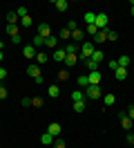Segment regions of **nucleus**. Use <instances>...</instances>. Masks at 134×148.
Instances as JSON below:
<instances>
[{
  "instance_id": "f257e3e1",
  "label": "nucleus",
  "mask_w": 134,
  "mask_h": 148,
  "mask_svg": "<svg viewBox=\"0 0 134 148\" xmlns=\"http://www.w3.org/2000/svg\"><path fill=\"white\" fill-rule=\"evenodd\" d=\"M27 74H29V76H34L36 83H43V72H40V65L29 63V67H27Z\"/></svg>"
},
{
  "instance_id": "f03ea898",
  "label": "nucleus",
  "mask_w": 134,
  "mask_h": 148,
  "mask_svg": "<svg viewBox=\"0 0 134 148\" xmlns=\"http://www.w3.org/2000/svg\"><path fill=\"white\" fill-rule=\"evenodd\" d=\"M94 52H96L94 43H83V47H80V56H83V58H92Z\"/></svg>"
},
{
  "instance_id": "7ed1b4c3",
  "label": "nucleus",
  "mask_w": 134,
  "mask_h": 148,
  "mask_svg": "<svg viewBox=\"0 0 134 148\" xmlns=\"http://www.w3.org/2000/svg\"><path fill=\"white\" fill-rule=\"evenodd\" d=\"M107 23H110L107 14H103V11H101V14H96V23H94V25H96L98 29H107Z\"/></svg>"
},
{
  "instance_id": "20e7f679",
  "label": "nucleus",
  "mask_w": 134,
  "mask_h": 148,
  "mask_svg": "<svg viewBox=\"0 0 134 148\" xmlns=\"http://www.w3.org/2000/svg\"><path fill=\"white\" fill-rule=\"evenodd\" d=\"M85 94H87L89 99H98V97H101V85H87V88H85Z\"/></svg>"
},
{
  "instance_id": "39448f33",
  "label": "nucleus",
  "mask_w": 134,
  "mask_h": 148,
  "mask_svg": "<svg viewBox=\"0 0 134 148\" xmlns=\"http://www.w3.org/2000/svg\"><path fill=\"white\" fill-rule=\"evenodd\" d=\"M52 58H54V61H58V63H65V58H67V54H65V47H56Z\"/></svg>"
},
{
  "instance_id": "423d86ee",
  "label": "nucleus",
  "mask_w": 134,
  "mask_h": 148,
  "mask_svg": "<svg viewBox=\"0 0 134 148\" xmlns=\"http://www.w3.org/2000/svg\"><path fill=\"white\" fill-rule=\"evenodd\" d=\"M101 76H103V74L98 72V70L89 72V74H87V79H89V85H101Z\"/></svg>"
},
{
  "instance_id": "0eeeda50",
  "label": "nucleus",
  "mask_w": 134,
  "mask_h": 148,
  "mask_svg": "<svg viewBox=\"0 0 134 148\" xmlns=\"http://www.w3.org/2000/svg\"><path fill=\"white\" fill-rule=\"evenodd\" d=\"M38 36H43V38H49V36H52V27H49L47 23L38 25Z\"/></svg>"
},
{
  "instance_id": "6e6552de",
  "label": "nucleus",
  "mask_w": 134,
  "mask_h": 148,
  "mask_svg": "<svg viewBox=\"0 0 134 148\" xmlns=\"http://www.w3.org/2000/svg\"><path fill=\"white\" fill-rule=\"evenodd\" d=\"M22 54H25V58H36L38 49H36L34 45H25V47H22Z\"/></svg>"
},
{
  "instance_id": "1a4fd4ad",
  "label": "nucleus",
  "mask_w": 134,
  "mask_h": 148,
  "mask_svg": "<svg viewBox=\"0 0 134 148\" xmlns=\"http://www.w3.org/2000/svg\"><path fill=\"white\" fill-rule=\"evenodd\" d=\"M118 119H121V126H123L125 130H132V123H134V121L130 119L127 114H123V112H121V114H118Z\"/></svg>"
},
{
  "instance_id": "9d476101",
  "label": "nucleus",
  "mask_w": 134,
  "mask_h": 148,
  "mask_svg": "<svg viewBox=\"0 0 134 148\" xmlns=\"http://www.w3.org/2000/svg\"><path fill=\"white\" fill-rule=\"evenodd\" d=\"M45 47H49V49H56L58 47V36H49V38H45Z\"/></svg>"
},
{
  "instance_id": "9b49d317",
  "label": "nucleus",
  "mask_w": 134,
  "mask_h": 148,
  "mask_svg": "<svg viewBox=\"0 0 134 148\" xmlns=\"http://www.w3.org/2000/svg\"><path fill=\"white\" fill-rule=\"evenodd\" d=\"M47 132H49L52 137H58V135H61V123H56V121H54V123H49Z\"/></svg>"
},
{
  "instance_id": "f8f14e48",
  "label": "nucleus",
  "mask_w": 134,
  "mask_h": 148,
  "mask_svg": "<svg viewBox=\"0 0 134 148\" xmlns=\"http://www.w3.org/2000/svg\"><path fill=\"white\" fill-rule=\"evenodd\" d=\"M114 76L118 79V81H125V79H127V70H125V67H116V70H114Z\"/></svg>"
},
{
  "instance_id": "ddd939ff",
  "label": "nucleus",
  "mask_w": 134,
  "mask_h": 148,
  "mask_svg": "<svg viewBox=\"0 0 134 148\" xmlns=\"http://www.w3.org/2000/svg\"><path fill=\"white\" fill-rule=\"evenodd\" d=\"M18 27H20V25H16V23H7V34H9L11 38L18 36Z\"/></svg>"
},
{
  "instance_id": "4468645a",
  "label": "nucleus",
  "mask_w": 134,
  "mask_h": 148,
  "mask_svg": "<svg viewBox=\"0 0 134 148\" xmlns=\"http://www.w3.org/2000/svg\"><path fill=\"white\" fill-rule=\"evenodd\" d=\"M71 101L76 103V101H85V92H83V90H74V92H71Z\"/></svg>"
},
{
  "instance_id": "2eb2a0df",
  "label": "nucleus",
  "mask_w": 134,
  "mask_h": 148,
  "mask_svg": "<svg viewBox=\"0 0 134 148\" xmlns=\"http://www.w3.org/2000/svg\"><path fill=\"white\" fill-rule=\"evenodd\" d=\"M107 40V29H101L96 36H94V43H105Z\"/></svg>"
},
{
  "instance_id": "dca6fc26",
  "label": "nucleus",
  "mask_w": 134,
  "mask_h": 148,
  "mask_svg": "<svg viewBox=\"0 0 134 148\" xmlns=\"http://www.w3.org/2000/svg\"><path fill=\"white\" fill-rule=\"evenodd\" d=\"M47 61H49V56L45 54V52H38V54H36V65H45Z\"/></svg>"
},
{
  "instance_id": "f3484780",
  "label": "nucleus",
  "mask_w": 134,
  "mask_h": 148,
  "mask_svg": "<svg viewBox=\"0 0 134 148\" xmlns=\"http://www.w3.org/2000/svg\"><path fill=\"white\" fill-rule=\"evenodd\" d=\"M130 63H132V58H130V56H121V58H118V67H125V70H127V67H130Z\"/></svg>"
},
{
  "instance_id": "a211bd4d",
  "label": "nucleus",
  "mask_w": 134,
  "mask_h": 148,
  "mask_svg": "<svg viewBox=\"0 0 134 148\" xmlns=\"http://www.w3.org/2000/svg\"><path fill=\"white\" fill-rule=\"evenodd\" d=\"M65 63H67V67H71V65L78 63V54H67V58H65Z\"/></svg>"
},
{
  "instance_id": "6ab92c4d",
  "label": "nucleus",
  "mask_w": 134,
  "mask_h": 148,
  "mask_svg": "<svg viewBox=\"0 0 134 148\" xmlns=\"http://www.w3.org/2000/svg\"><path fill=\"white\" fill-rule=\"evenodd\" d=\"M58 38H61V40H71V32H69L67 27H63L61 34H58Z\"/></svg>"
},
{
  "instance_id": "aec40b11",
  "label": "nucleus",
  "mask_w": 134,
  "mask_h": 148,
  "mask_svg": "<svg viewBox=\"0 0 134 148\" xmlns=\"http://www.w3.org/2000/svg\"><path fill=\"white\" fill-rule=\"evenodd\" d=\"M31 45H34L36 49H38V47H43V45H45V38H43V36H38V34H36V36H34V40H31Z\"/></svg>"
},
{
  "instance_id": "412c9836",
  "label": "nucleus",
  "mask_w": 134,
  "mask_h": 148,
  "mask_svg": "<svg viewBox=\"0 0 134 148\" xmlns=\"http://www.w3.org/2000/svg\"><path fill=\"white\" fill-rule=\"evenodd\" d=\"M114 101H116L114 94H105V97H103V103H105L107 108H110V106H114Z\"/></svg>"
},
{
  "instance_id": "4be33fe9",
  "label": "nucleus",
  "mask_w": 134,
  "mask_h": 148,
  "mask_svg": "<svg viewBox=\"0 0 134 148\" xmlns=\"http://www.w3.org/2000/svg\"><path fill=\"white\" fill-rule=\"evenodd\" d=\"M40 141H43L45 146H52V144H54V137H52V135H49V132H45L43 137H40Z\"/></svg>"
},
{
  "instance_id": "5701e85b",
  "label": "nucleus",
  "mask_w": 134,
  "mask_h": 148,
  "mask_svg": "<svg viewBox=\"0 0 134 148\" xmlns=\"http://www.w3.org/2000/svg\"><path fill=\"white\" fill-rule=\"evenodd\" d=\"M54 5H56V9H58V11H67V0H56Z\"/></svg>"
},
{
  "instance_id": "b1692460",
  "label": "nucleus",
  "mask_w": 134,
  "mask_h": 148,
  "mask_svg": "<svg viewBox=\"0 0 134 148\" xmlns=\"http://www.w3.org/2000/svg\"><path fill=\"white\" fill-rule=\"evenodd\" d=\"M85 23H87V25H94V23H96V14L87 11V14H85Z\"/></svg>"
},
{
  "instance_id": "393cba45",
  "label": "nucleus",
  "mask_w": 134,
  "mask_h": 148,
  "mask_svg": "<svg viewBox=\"0 0 134 148\" xmlns=\"http://www.w3.org/2000/svg\"><path fill=\"white\" fill-rule=\"evenodd\" d=\"M49 97H52V99H56V97H58V94H61V90H58V85H49Z\"/></svg>"
},
{
  "instance_id": "a878e982",
  "label": "nucleus",
  "mask_w": 134,
  "mask_h": 148,
  "mask_svg": "<svg viewBox=\"0 0 134 148\" xmlns=\"http://www.w3.org/2000/svg\"><path fill=\"white\" fill-rule=\"evenodd\" d=\"M16 16H18V20H22L25 16H29V14H27V7H18V9H16Z\"/></svg>"
},
{
  "instance_id": "bb28decb",
  "label": "nucleus",
  "mask_w": 134,
  "mask_h": 148,
  "mask_svg": "<svg viewBox=\"0 0 134 148\" xmlns=\"http://www.w3.org/2000/svg\"><path fill=\"white\" fill-rule=\"evenodd\" d=\"M85 65H87V70H89V72L98 70V63H96V61H92V58H87V61H85Z\"/></svg>"
},
{
  "instance_id": "cd10ccee",
  "label": "nucleus",
  "mask_w": 134,
  "mask_h": 148,
  "mask_svg": "<svg viewBox=\"0 0 134 148\" xmlns=\"http://www.w3.org/2000/svg\"><path fill=\"white\" fill-rule=\"evenodd\" d=\"M78 49H76V45L74 43H67V47H65V54H76Z\"/></svg>"
},
{
  "instance_id": "c85d7f7f",
  "label": "nucleus",
  "mask_w": 134,
  "mask_h": 148,
  "mask_svg": "<svg viewBox=\"0 0 134 148\" xmlns=\"http://www.w3.org/2000/svg\"><path fill=\"white\" fill-rule=\"evenodd\" d=\"M92 61H96V63H101V61H103V52H101V49H96V52L92 54Z\"/></svg>"
},
{
  "instance_id": "c756f323",
  "label": "nucleus",
  "mask_w": 134,
  "mask_h": 148,
  "mask_svg": "<svg viewBox=\"0 0 134 148\" xmlns=\"http://www.w3.org/2000/svg\"><path fill=\"white\" fill-rule=\"evenodd\" d=\"M7 20H9V23H16V25H20V23H18V16H16V11H9V14H7Z\"/></svg>"
},
{
  "instance_id": "7c9ffc66",
  "label": "nucleus",
  "mask_w": 134,
  "mask_h": 148,
  "mask_svg": "<svg viewBox=\"0 0 134 148\" xmlns=\"http://www.w3.org/2000/svg\"><path fill=\"white\" fill-rule=\"evenodd\" d=\"M98 32H101V29H98L96 25H87V34H89V36H96Z\"/></svg>"
},
{
  "instance_id": "2f4dec72",
  "label": "nucleus",
  "mask_w": 134,
  "mask_h": 148,
  "mask_svg": "<svg viewBox=\"0 0 134 148\" xmlns=\"http://www.w3.org/2000/svg\"><path fill=\"white\" fill-rule=\"evenodd\" d=\"M78 85H80V88H87V85H89V79L85 76V74H83V76H78Z\"/></svg>"
},
{
  "instance_id": "473e14b6",
  "label": "nucleus",
  "mask_w": 134,
  "mask_h": 148,
  "mask_svg": "<svg viewBox=\"0 0 134 148\" xmlns=\"http://www.w3.org/2000/svg\"><path fill=\"white\" fill-rule=\"evenodd\" d=\"M71 38H74V40H80V38H83V32H80V29L76 27L74 32H71Z\"/></svg>"
},
{
  "instance_id": "72a5a7b5",
  "label": "nucleus",
  "mask_w": 134,
  "mask_h": 148,
  "mask_svg": "<svg viewBox=\"0 0 134 148\" xmlns=\"http://www.w3.org/2000/svg\"><path fill=\"white\" fill-rule=\"evenodd\" d=\"M74 110L83 112V110H85V101H76V103H74Z\"/></svg>"
},
{
  "instance_id": "f704fd0d",
  "label": "nucleus",
  "mask_w": 134,
  "mask_h": 148,
  "mask_svg": "<svg viewBox=\"0 0 134 148\" xmlns=\"http://www.w3.org/2000/svg\"><path fill=\"white\" fill-rule=\"evenodd\" d=\"M20 25L22 27H31V16H25V18L20 20Z\"/></svg>"
},
{
  "instance_id": "c9c22d12",
  "label": "nucleus",
  "mask_w": 134,
  "mask_h": 148,
  "mask_svg": "<svg viewBox=\"0 0 134 148\" xmlns=\"http://www.w3.org/2000/svg\"><path fill=\"white\" fill-rule=\"evenodd\" d=\"M116 38H118V34L114 29H107V40H116Z\"/></svg>"
},
{
  "instance_id": "e433bc0d",
  "label": "nucleus",
  "mask_w": 134,
  "mask_h": 148,
  "mask_svg": "<svg viewBox=\"0 0 134 148\" xmlns=\"http://www.w3.org/2000/svg\"><path fill=\"white\" fill-rule=\"evenodd\" d=\"M31 106H34V108H40V106H43V99H40V97H34V99H31Z\"/></svg>"
},
{
  "instance_id": "4c0bfd02",
  "label": "nucleus",
  "mask_w": 134,
  "mask_h": 148,
  "mask_svg": "<svg viewBox=\"0 0 134 148\" xmlns=\"http://www.w3.org/2000/svg\"><path fill=\"white\" fill-rule=\"evenodd\" d=\"M67 76H69L67 70H61V72H58V81H67Z\"/></svg>"
},
{
  "instance_id": "58836bf2",
  "label": "nucleus",
  "mask_w": 134,
  "mask_h": 148,
  "mask_svg": "<svg viewBox=\"0 0 134 148\" xmlns=\"http://www.w3.org/2000/svg\"><path fill=\"white\" fill-rule=\"evenodd\" d=\"M54 148H67V144H65L63 139H56V141H54Z\"/></svg>"
},
{
  "instance_id": "ea45409f",
  "label": "nucleus",
  "mask_w": 134,
  "mask_h": 148,
  "mask_svg": "<svg viewBox=\"0 0 134 148\" xmlns=\"http://www.w3.org/2000/svg\"><path fill=\"white\" fill-rule=\"evenodd\" d=\"M5 97H7V88H5V85H0V99H5Z\"/></svg>"
},
{
  "instance_id": "a19ab883",
  "label": "nucleus",
  "mask_w": 134,
  "mask_h": 148,
  "mask_svg": "<svg viewBox=\"0 0 134 148\" xmlns=\"http://www.w3.org/2000/svg\"><path fill=\"white\" fill-rule=\"evenodd\" d=\"M107 65H110V70H116V67H118V61H110Z\"/></svg>"
},
{
  "instance_id": "79ce46f5",
  "label": "nucleus",
  "mask_w": 134,
  "mask_h": 148,
  "mask_svg": "<svg viewBox=\"0 0 134 148\" xmlns=\"http://www.w3.org/2000/svg\"><path fill=\"white\" fill-rule=\"evenodd\" d=\"M127 117L134 121V106H130V110H127Z\"/></svg>"
},
{
  "instance_id": "37998d69",
  "label": "nucleus",
  "mask_w": 134,
  "mask_h": 148,
  "mask_svg": "<svg viewBox=\"0 0 134 148\" xmlns=\"http://www.w3.org/2000/svg\"><path fill=\"white\" fill-rule=\"evenodd\" d=\"M5 76H7V70H5V67H0V81H2Z\"/></svg>"
},
{
  "instance_id": "c03bdc74",
  "label": "nucleus",
  "mask_w": 134,
  "mask_h": 148,
  "mask_svg": "<svg viewBox=\"0 0 134 148\" xmlns=\"http://www.w3.org/2000/svg\"><path fill=\"white\" fill-rule=\"evenodd\" d=\"M130 5H132V16H134V0H132V2H130Z\"/></svg>"
},
{
  "instance_id": "a18cd8bd",
  "label": "nucleus",
  "mask_w": 134,
  "mask_h": 148,
  "mask_svg": "<svg viewBox=\"0 0 134 148\" xmlns=\"http://www.w3.org/2000/svg\"><path fill=\"white\" fill-rule=\"evenodd\" d=\"M2 58H5V56H2V49H0V61H2Z\"/></svg>"
},
{
  "instance_id": "49530a36",
  "label": "nucleus",
  "mask_w": 134,
  "mask_h": 148,
  "mask_svg": "<svg viewBox=\"0 0 134 148\" xmlns=\"http://www.w3.org/2000/svg\"><path fill=\"white\" fill-rule=\"evenodd\" d=\"M2 47H5V45H2V43H0V49H2Z\"/></svg>"
},
{
  "instance_id": "de8ad7c7",
  "label": "nucleus",
  "mask_w": 134,
  "mask_h": 148,
  "mask_svg": "<svg viewBox=\"0 0 134 148\" xmlns=\"http://www.w3.org/2000/svg\"><path fill=\"white\" fill-rule=\"evenodd\" d=\"M0 148H2V146H0Z\"/></svg>"
},
{
  "instance_id": "09e8293b",
  "label": "nucleus",
  "mask_w": 134,
  "mask_h": 148,
  "mask_svg": "<svg viewBox=\"0 0 134 148\" xmlns=\"http://www.w3.org/2000/svg\"><path fill=\"white\" fill-rule=\"evenodd\" d=\"M132 135H134V132H132Z\"/></svg>"
}]
</instances>
